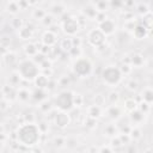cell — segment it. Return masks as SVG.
<instances>
[{"label":"cell","mask_w":153,"mask_h":153,"mask_svg":"<svg viewBox=\"0 0 153 153\" xmlns=\"http://www.w3.org/2000/svg\"><path fill=\"white\" fill-rule=\"evenodd\" d=\"M41 131L35 122H25L20 124L16 133V139L19 145L25 147H35L39 143Z\"/></svg>","instance_id":"6da1fadb"},{"label":"cell","mask_w":153,"mask_h":153,"mask_svg":"<svg viewBox=\"0 0 153 153\" xmlns=\"http://www.w3.org/2000/svg\"><path fill=\"white\" fill-rule=\"evenodd\" d=\"M17 73L20 79L25 81H32L39 74V67L32 61V59H22L17 65Z\"/></svg>","instance_id":"7a4b0ae2"},{"label":"cell","mask_w":153,"mask_h":153,"mask_svg":"<svg viewBox=\"0 0 153 153\" xmlns=\"http://www.w3.org/2000/svg\"><path fill=\"white\" fill-rule=\"evenodd\" d=\"M72 71H73V74L76 75L78 78H87L91 75L93 71V66L87 57L80 56L74 60L72 65Z\"/></svg>","instance_id":"3957f363"},{"label":"cell","mask_w":153,"mask_h":153,"mask_svg":"<svg viewBox=\"0 0 153 153\" xmlns=\"http://www.w3.org/2000/svg\"><path fill=\"white\" fill-rule=\"evenodd\" d=\"M100 76H102L104 84H106V85L110 86V87L117 86V85L121 82L122 78H123V75H122L120 68L116 67V66H112V65H111V66H106V67L102 71V75H100Z\"/></svg>","instance_id":"277c9868"},{"label":"cell","mask_w":153,"mask_h":153,"mask_svg":"<svg viewBox=\"0 0 153 153\" xmlns=\"http://www.w3.org/2000/svg\"><path fill=\"white\" fill-rule=\"evenodd\" d=\"M54 105L56 106V109H59V111H63V112L71 111L73 109V92L71 91L60 92L54 100Z\"/></svg>","instance_id":"5b68a950"},{"label":"cell","mask_w":153,"mask_h":153,"mask_svg":"<svg viewBox=\"0 0 153 153\" xmlns=\"http://www.w3.org/2000/svg\"><path fill=\"white\" fill-rule=\"evenodd\" d=\"M61 27L62 31L68 36H74L80 30V22L78 18L67 16V18L61 19Z\"/></svg>","instance_id":"8992f818"},{"label":"cell","mask_w":153,"mask_h":153,"mask_svg":"<svg viewBox=\"0 0 153 153\" xmlns=\"http://www.w3.org/2000/svg\"><path fill=\"white\" fill-rule=\"evenodd\" d=\"M105 36L102 33V31L98 27L91 29L87 32V42L90 43V45L94 47V48H100L104 45L105 43Z\"/></svg>","instance_id":"52a82bcc"},{"label":"cell","mask_w":153,"mask_h":153,"mask_svg":"<svg viewBox=\"0 0 153 153\" xmlns=\"http://www.w3.org/2000/svg\"><path fill=\"white\" fill-rule=\"evenodd\" d=\"M100 31H102V33L106 37V36H110V35H112L114 32H115V30H116V23L112 20V19H109V18H106L105 20H103L102 23H98V26H97Z\"/></svg>","instance_id":"ba28073f"},{"label":"cell","mask_w":153,"mask_h":153,"mask_svg":"<svg viewBox=\"0 0 153 153\" xmlns=\"http://www.w3.org/2000/svg\"><path fill=\"white\" fill-rule=\"evenodd\" d=\"M54 123L56 127H59L60 129H65L68 127V124L71 123V116L68 112H63V111H59L56 112L55 117H54Z\"/></svg>","instance_id":"9c48e42d"},{"label":"cell","mask_w":153,"mask_h":153,"mask_svg":"<svg viewBox=\"0 0 153 153\" xmlns=\"http://www.w3.org/2000/svg\"><path fill=\"white\" fill-rule=\"evenodd\" d=\"M57 35L54 32V31H50V30H47L43 32L42 35V38H41V42L43 45H47L49 48H53L55 47L56 42H57Z\"/></svg>","instance_id":"30bf717a"},{"label":"cell","mask_w":153,"mask_h":153,"mask_svg":"<svg viewBox=\"0 0 153 153\" xmlns=\"http://www.w3.org/2000/svg\"><path fill=\"white\" fill-rule=\"evenodd\" d=\"M18 36L20 39H30L33 36V26L31 24H24L18 30Z\"/></svg>","instance_id":"8fae6325"},{"label":"cell","mask_w":153,"mask_h":153,"mask_svg":"<svg viewBox=\"0 0 153 153\" xmlns=\"http://www.w3.org/2000/svg\"><path fill=\"white\" fill-rule=\"evenodd\" d=\"M1 91H2L4 99H6L7 102L17 99V88H16V87H13V86H11L10 84L4 85Z\"/></svg>","instance_id":"7c38bea8"},{"label":"cell","mask_w":153,"mask_h":153,"mask_svg":"<svg viewBox=\"0 0 153 153\" xmlns=\"http://www.w3.org/2000/svg\"><path fill=\"white\" fill-rule=\"evenodd\" d=\"M81 12H82V16H84L85 18L91 19V20L96 19V16H97V13H98V11L96 10V7H94L93 2H88V4L84 5V7H82Z\"/></svg>","instance_id":"4fadbf2b"},{"label":"cell","mask_w":153,"mask_h":153,"mask_svg":"<svg viewBox=\"0 0 153 153\" xmlns=\"http://www.w3.org/2000/svg\"><path fill=\"white\" fill-rule=\"evenodd\" d=\"M133 36L136 38V39H142V38H145L147 35H148V32H149V30L142 24V23H137L135 26H134V29H133Z\"/></svg>","instance_id":"5bb4252c"},{"label":"cell","mask_w":153,"mask_h":153,"mask_svg":"<svg viewBox=\"0 0 153 153\" xmlns=\"http://www.w3.org/2000/svg\"><path fill=\"white\" fill-rule=\"evenodd\" d=\"M143 62H145V59H143V55L140 54V53H131L129 55V65L131 66V68H140L143 66Z\"/></svg>","instance_id":"9a60e30c"},{"label":"cell","mask_w":153,"mask_h":153,"mask_svg":"<svg viewBox=\"0 0 153 153\" xmlns=\"http://www.w3.org/2000/svg\"><path fill=\"white\" fill-rule=\"evenodd\" d=\"M2 61L7 66V67H13V66H17L19 60L17 57V54L13 53V51H7L5 55H2Z\"/></svg>","instance_id":"2e32d148"},{"label":"cell","mask_w":153,"mask_h":153,"mask_svg":"<svg viewBox=\"0 0 153 153\" xmlns=\"http://www.w3.org/2000/svg\"><path fill=\"white\" fill-rule=\"evenodd\" d=\"M35 85L37 88H41V90H45L49 87V76L48 75H44L43 73H39L36 78H35Z\"/></svg>","instance_id":"e0dca14e"},{"label":"cell","mask_w":153,"mask_h":153,"mask_svg":"<svg viewBox=\"0 0 153 153\" xmlns=\"http://www.w3.org/2000/svg\"><path fill=\"white\" fill-rule=\"evenodd\" d=\"M24 53L26 56H29L30 59L35 57L38 54V44L33 43V42H29L24 45Z\"/></svg>","instance_id":"ac0fdd59"},{"label":"cell","mask_w":153,"mask_h":153,"mask_svg":"<svg viewBox=\"0 0 153 153\" xmlns=\"http://www.w3.org/2000/svg\"><path fill=\"white\" fill-rule=\"evenodd\" d=\"M106 114L111 120H118L122 116V110L117 105H110L106 109Z\"/></svg>","instance_id":"d6986e66"},{"label":"cell","mask_w":153,"mask_h":153,"mask_svg":"<svg viewBox=\"0 0 153 153\" xmlns=\"http://www.w3.org/2000/svg\"><path fill=\"white\" fill-rule=\"evenodd\" d=\"M31 98V92L26 88V87H19L17 90V99H19L20 102L25 103Z\"/></svg>","instance_id":"ffe728a7"},{"label":"cell","mask_w":153,"mask_h":153,"mask_svg":"<svg viewBox=\"0 0 153 153\" xmlns=\"http://www.w3.org/2000/svg\"><path fill=\"white\" fill-rule=\"evenodd\" d=\"M102 116V108L100 106H97V105H91L87 110V117L90 118H93V120H97Z\"/></svg>","instance_id":"44dd1931"},{"label":"cell","mask_w":153,"mask_h":153,"mask_svg":"<svg viewBox=\"0 0 153 153\" xmlns=\"http://www.w3.org/2000/svg\"><path fill=\"white\" fill-rule=\"evenodd\" d=\"M137 105L139 104L134 98H128V99L124 100V111L130 114V112H133L137 109Z\"/></svg>","instance_id":"7402d4cb"},{"label":"cell","mask_w":153,"mask_h":153,"mask_svg":"<svg viewBox=\"0 0 153 153\" xmlns=\"http://www.w3.org/2000/svg\"><path fill=\"white\" fill-rule=\"evenodd\" d=\"M129 117H130V121H131L134 124H139V123H141V122L143 121L145 114H142L139 109H136L135 111H133V112L129 114Z\"/></svg>","instance_id":"603a6c76"},{"label":"cell","mask_w":153,"mask_h":153,"mask_svg":"<svg viewBox=\"0 0 153 153\" xmlns=\"http://www.w3.org/2000/svg\"><path fill=\"white\" fill-rule=\"evenodd\" d=\"M73 48L72 45V39L66 37V38H62L60 41V44H59V49L62 51V53H68L71 49Z\"/></svg>","instance_id":"cb8c5ba5"},{"label":"cell","mask_w":153,"mask_h":153,"mask_svg":"<svg viewBox=\"0 0 153 153\" xmlns=\"http://www.w3.org/2000/svg\"><path fill=\"white\" fill-rule=\"evenodd\" d=\"M31 97L35 99V100H37V102H43V100H45L47 99V92H45V90H41V88H36L32 93H31Z\"/></svg>","instance_id":"d4e9b609"},{"label":"cell","mask_w":153,"mask_h":153,"mask_svg":"<svg viewBox=\"0 0 153 153\" xmlns=\"http://www.w3.org/2000/svg\"><path fill=\"white\" fill-rule=\"evenodd\" d=\"M51 13L53 14H55V16H62V14H65V12H66V7L62 5V4H60V2H55V4H53L51 5Z\"/></svg>","instance_id":"484cf974"},{"label":"cell","mask_w":153,"mask_h":153,"mask_svg":"<svg viewBox=\"0 0 153 153\" xmlns=\"http://www.w3.org/2000/svg\"><path fill=\"white\" fill-rule=\"evenodd\" d=\"M142 102H145V103H147V104H152V102H153V91H152V88L151 87H146L143 91H142Z\"/></svg>","instance_id":"4316f807"},{"label":"cell","mask_w":153,"mask_h":153,"mask_svg":"<svg viewBox=\"0 0 153 153\" xmlns=\"http://www.w3.org/2000/svg\"><path fill=\"white\" fill-rule=\"evenodd\" d=\"M6 11L10 13V14H13L16 16L20 10H19V6H18V1H10L6 4Z\"/></svg>","instance_id":"83f0119b"},{"label":"cell","mask_w":153,"mask_h":153,"mask_svg":"<svg viewBox=\"0 0 153 153\" xmlns=\"http://www.w3.org/2000/svg\"><path fill=\"white\" fill-rule=\"evenodd\" d=\"M129 136H130V140L131 141H137L141 139L142 136V131L140 128L137 127H131L130 128V131H129Z\"/></svg>","instance_id":"f1b7e54d"},{"label":"cell","mask_w":153,"mask_h":153,"mask_svg":"<svg viewBox=\"0 0 153 153\" xmlns=\"http://www.w3.org/2000/svg\"><path fill=\"white\" fill-rule=\"evenodd\" d=\"M20 76H19V74L17 73V71L16 72H13L11 75H10V78H8V82H10V85L11 86H13V87H17L19 84H20Z\"/></svg>","instance_id":"f546056e"},{"label":"cell","mask_w":153,"mask_h":153,"mask_svg":"<svg viewBox=\"0 0 153 153\" xmlns=\"http://www.w3.org/2000/svg\"><path fill=\"white\" fill-rule=\"evenodd\" d=\"M136 10H137L139 14H141L142 17L146 16V14H148V13H151V10H149V7H148V4H146V2H140V4L137 5Z\"/></svg>","instance_id":"4dcf8cb0"},{"label":"cell","mask_w":153,"mask_h":153,"mask_svg":"<svg viewBox=\"0 0 153 153\" xmlns=\"http://www.w3.org/2000/svg\"><path fill=\"white\" fill-rule=\"evenodd\" d=\"M106 99H108V102H109L111 105H116V103H117L118 99H120V93H118L117 91H111V92H109Z\"/></svg>","instance_id":"1f68e13d"},{"label":"cell","mask_w":153,"mask_h":153,"mask_svg":"<svg viewBox=\"0 0 153 153\" xmlns=\"http://www.w3.org/2000/svg\"><path fill=\"white\" fill-rule=\"evenodd\" d=\"M45 14H47V12H45L43 8H39V7H37V8H35V10L32 11V17H33L36 20H42V19L45 17Z\"/></svg>","instance_id":"d6a6232c"},{"label":"cell","mask_w":153,"mask_h":153,"mask_svg":"<svg viewBox=\"0 0 153 153\" xmlns=\"http://www.w3.org/2000/svg\"><path fill=\"white\" fill-rule=\"evenodd\" d=\"M93 5H94V7L98 12H105L106 8L109 7L108 1H96V2H93Z\"/></svg>","instance_id":"836d02e7"},{"label":"cell","mask_w":153,"mask_h":153,"mask_svg":"<svg viewBox=\"0 0 153 153\" xmlns=\"http://www.w3.org/2000/svg\"><path fill=\"white\" fill-rule=\"evenodd\" d=\"M110 146H111L114 149H120L121 147H123V145H122V142H121V140H120V137H118L117 135H115V136L111 137Z\"/></svg>","instance_id":"e575fe53"},{"label":"cell","mask_w":153,"mask_h":153,"mask_svg":"<svg viewBox=\"0 0 153 153\" xmlns=\"http://www.w3.org/2000/svg\"><path fill=\"white\" fill-rule=\"evenodd\" d=\"M116 133H117V129H116V127H115V124H109V126H106L105 127V129H104V134L106 135V136H115L116 135Z\"/></svg>","instance_id":"d590c367"},{"label":"cell","mask_w":153,"mask_h":153,"mask_svg":"<svg viewBox=\"0 0 153 153\" xmlns=\"http://www.w3.org/2000/svg\"><path fill=\"white\" fill-rule=\"evenodd\" d=\"M84 103V97L80 93H73V106H81Z\"/></svg>","instance_id":"8d00e7d4"},{"label":"cell","mask_w":153,"mask_h":153,"mask_svg":"<svg viewBox=\"0 0 153 153\" xmlns=\"http://www.w3.org/2000/svg\"><path fill=\"white\" fill-rule=\"evenodd\" d=\"M81 54H82L81 48H76V47H73V48L68 51V55H69L71 57H73V59H78V57H80Z\"/></svg>","instance_id":"74e56055"},{"label":"cell","mask_w":153,"mask_h":153,"mask_svg":"<svg viewBox=\"0 0 153 153\" xmlns=\"http://www.w3.org/2000/svg\"><path fill=\"white\" fill-rule=\"evenodd\" d=\"M51 108H53V106H51V103H50V102H48L47 99L39 103V109H41L43 112H45V114H47V112H49V111L51 110Z\"/></svg>","instance_id":"f35d334b"},{"label":"cell","mask_w":153,"mask_h":153,"mask_svg":"<svg viewBox=\"0 0 153 153\" xmlns=\"http://www.w3.org/2000/svg\"><path fill=\"white\" fill-rule=\"evenodd\" d=\"M24 25V22H23V19H20V18H13L12 20H11V26L13 27V29H17V30H19L22 26Z\"/></svg>","instance_id":"ab89813d"},{"label":"cell","mask_w":153,"mask_h":153,"mask_svg":"<svg viewBox=\"0 0 153 153\" xmlns=\"http://www.w3.org/2000/svg\"><path fill=\"white\" fill-rule=\"evenodd\" d=\"M127 88L129 90V91H136L137 90V87H139V82L135 80V79H130V80H128L127 81Z\"/></svg>","instance_id":"60d3db41"},{"label":"cell","mask_w":153,"mask_h":153,"mask_svg":"<svg viewBox=\"0 0 153 153\" xmlns=\"http://www.w3.org/2000/svg\"><path fill=\"white\" fill-rule=\"evenodd\" d=\"M10 43H11V38L8 36H0V47L1 48L7 49L10 47Z\"/></svg>","instance_id":"b9f144b4"},{"label":"cell","mask_w":153,"mask_h":153,"mask_svg":"<svg viewBox=\"0 0 153 153\" xmlns=\"http://www.w3.org/2000/svg\"><path fill=\"white\" fill-rule=\"evenodd\" d=\"M118 68H120V71H121L122 75H123V74H124V75L130 74V73H131V71H133L131 66H130V65H128V63H122V65H121V67H118Z\"/></svg>","instance_id":"7bdbcfd3"},{"label":"cell","mask_w":153,"mask_h":153,"mask_svg":"<svg viewBox=\"0 0 153 153\" xmlns=\"http://www.w3.org/2000/svg\"><path fill=\"white\" fill-rule=\"evenodd\" d=\"M42 22V24L44 25V26H51L53 25V23H54V18H53V16L51 14H45V17L41 20Z\"/></svg>","instance_id":"ee69618b"},{"label":"cell","mask_w":153,"mask_h":153,"mask_svg":"<svg viewBox=\"0 0 153 153\" xmlns=\"http://www.w3.org/2000/svg\"><path fill=\"white\" fill-rule=\"evenodd\" d=\"M137 109L142 112V114H147L148 111H149V109H151V105L149 104H147V103H145V102H141L139 105H137Z\"/></svg>","instance_id":"f6af8a7d"},{"label":"cell","mask_w":153,"mask_h":153,"mask_svg":"<svg viewBox=\"0 0 153 153\" xmlns=\"http://www.w3.org/2000/svg\"><path fill=\"white\" fill-rule=\"evenodd\" d=\"M37 127H38V129H39L41 134H45V133L49 130V126H48V122H45V121H42V122H39V123L37 124Z\"/></svg>","instance_id":"bcb514c9"},{"label":"cell","mask_w":153,"mask_h":153,"mask_svg":"<svg viewBox=\"0 0 153 153\" xmlns=\"http://www.w3.org/2000/svg\"><path fill=\"white\" fill-rule=\"evenodd\" d=\"M117 136L120 137V140H121V142H122V145H123V146H124V145H128V143L131 141V140H130L129 134H122V133H120Z\"/></svg>","instance_id":"7dc6e473"},{"label":"cell","mask_w":153,"mask_h":153,"mask_svg":"<svg viewBox=\"0 0 153 153\" xmlns=\"http://www.w3.org/2000/svg\"><path fill=\"white\" fill-rule=\"evenodd\" d=\"M39 69H42V71H47V69H50L51 68V60H49V59H45L39 66Z\"/></svg>","instance_id":"c3c4849f"},{"label":"cell","mask_w":153,"mask_h":153,"mask_svg":"<svg viewBox=\"0 0 153 153\" xmlns=\"http://www.w3.org/2000/svg\"><path fill=\"white\" fill-rule=\"evenodd\" d=\"M65 143H66V137H63V136H56V137H54V145L56 147H62Z\"/></svg>","instance_id":"681fc988"},{"label":"cell","mask_w":153,"mask_h":153,"mask_svg":"<svg viewBox=\"0 0 153 153\" xmlns=\"http://www.w3.org/2000/svg\"><path fill=\"white\" fill-rule=\"evenodd\" d=\"M104 103H105V97H104V96H102V94H97V96L94 97V105L102 108V105H103Z\"/></svg>","instance_id":"f907efd6"},{"label":"cell","mask_w":153,"mask_h":153,"mask_svg":"<svg viewBox=\"0 0 153 153\" xmlns=\"http://www.w3.org/2000/svg\"><path fill=\"white\" fill-rule=\"evenodd\" d=\"M105 19H106L105 12H98L97 16H96V19H94V20H97V23H102V22L105 20Z\"/></svg>","instance_id":"816d5d0a"},{"label":"cell","mask_w":153,"mask_h":153,"mask_svg":"<svg viewBox=\"0 0 153 153\" xmlns=\"http://www.w3.org/2000/svg\"><path fill=\"white\" fill-rule=\"evenodd\" d=\"M71 39H72V45H73V47L80 48V45H81V38H80V37H73V38H71Z\"/></svg>","instance_id":"f5cc1de1"},{"label":"cell","mask_w":153,"mask_h":153,"mask_svg":"<svg viewBox=\"0 0 153 153\" xmlns=\"http://www.w3.org/2000/svg\"><path fill=\"white\" fill-rule=\"evenodd\" d=\"M96 120H93V118H90V117H86V120H85V126H87V127H90V128H93L94 126H96Z\"/></svg>","instance_id":"db71d44e"},{"label":"cell","mask_w":153,"mask_h":153,"mask_svg":"<svg viewBox=\"0 0 153 153\" xmlns=\"http://www.w3.org/2000/svg\"><path fill=\"white\" fill-rule=\"evenodd\" d=\"M59 84H60V86H67L69 84V78L68 76H61L59 79Z\"/></svg>","instance_id":"11a10c76"},{"label":"cell","mask_w":153,"mask_h":153,"mask_svg":"<svg viewBox=\"0 0 153 153\" xmlns=\"http://www.w3.org/2000/svg\"><path fill=\"white\" fill-rule=\"evenodd\" d=\"M18 6H19V10H25L30 6L29 1H18Z\"/></svg>","instance_id":"9f6ffc18"},{"label":"cell","mask_w":153,"mask_h":153,"mask_svg":"<svg viewBox=\"0 0 153 153\" xmlns=\"http://www.w3.org/2000/svg\"><path fill=\"white\" fill-rule=\"evenodd\" d=\"M99 153H112V152H111V148H110V147H108V146H103V147L100 148Z\"/></svg>","instance_id":"6f0895ef"},{"label":"cell","mask_w":153,"mask_h":153,"mask_svg":"<svg viewBox=\"0 0 153 153\" xmlns=\"http://www.w3.org/2000/svg\"><path fill=\"white\" fill-rule=\"evenodd\" d=\"M31 152H32V153H43L42 148H39V147L37 148L36 146H35V147H32V151H31Z\"/></svg>","instance_id":"680465c9"},{"label":"cell","mask_w":153,"mask_h":153,"mask_svg":"<svg viewBox=\"0 0 153 153\" xmlns=\"http://www.w3.org/2000/svg\"><path fill=\"white\" fill-rule=\"evenodd\" d=\"M5 139H6V136L4 135V133H2V134H0V141H1V142H4V140H5Z\"/></svg>","instance_id":"91938a15"},{"label":"cell","mask_w":153,"mask_h":153,"mask_svg":"<svg viewBox=\"0 0 153 153\" xmlns=\"http://www.w3.org/2000/svg\"><path fill=\"white\" fill-rule=\"evenodd\" d=\"M4 133V126H0V134Z\"/></svg>","instance_id":"94428289"},{"label":"cell","mask_w":153,"mask_h":153,"mask_svg":"<svg viewBox=\"0 0 153 153\" xmlns=\"http://www.w3.org/2000/svg\"><path fill=\"white\" fill-rule=\"evenodd\" d=\"M2 147H4V142H1V141H0V151L2 149Z\"/></svg>","instance_id":"6125c7cd"},{"label":"cell","mask_w":153,"mask_h":153,"mask_svg":"<svg viewBox=\"0 0 153 153\" xmlns=\"http://www.w3.org/2000/svg\"><path fill=\"white\" fill-rule=\"evenodd\" d=\"M145 153H152V149H151V148H148V149H147Z\"/></svg>","instance_id":"be15d7a7"},{"label":"cell","mask_w":153,"mask_h":153,"mask_svg":"<svg viewBox=\"0 0 153 153\" xmlns=\"http://www.w3.org/2000/svg\"><path fill=\"white\" fill-rule=\"evenodd\" d=\"M10 153H14V152H10Z\"/></svg>","instance_id":"e7e4bbea"},{"label":"cell","mask_w":153,"mask_h":153,"mask_svg":"<svg viewBox=\"0 0 153 153\" xmlns=\"http://www.w3.org/2000/svg\"><path fill=\"white\" fill-rule=\"evenodd\" d=\"M27 153H32V152H27Z\"/></svg>","instance_id":"03108f58"}]
</instances>
